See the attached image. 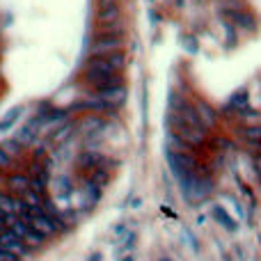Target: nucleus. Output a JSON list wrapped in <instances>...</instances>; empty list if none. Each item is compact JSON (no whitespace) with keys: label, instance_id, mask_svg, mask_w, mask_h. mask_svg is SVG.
I'll list each match as a JSON object with an SVG mask.
<instances>
[{"label":"nucleus","instance_id":"20e7f679","mask_svg":"<svg viewBox=\"0 0 261 261\" xmlns=\"http://www.w3.org/2000/svg\"><path fill=\"white\" fill-rule=\"evenodd\" d=\"M117 50H122V39L117 37V32H101V37H96V41L92 44V58L113 55Z\"/></svg>","mask_w":261,"mask_h":261},{"label":"nucleus","instance_id":"1a4fd4ad","mask_svg":"<svg viewBox=\"0 0 261 261\" xmlns=\"http://www.w3.org/2000/svg\"><path fill=\"white\" fill-rule=\"evenodd\" d=\"M213 216H216V220H220L222 225H225V229H231V231L236 229V222H234V218H229V213H225V208H220V206H213Z\"/></svg>","mask_w":261,"mask_h":261},{"label":"nucleus","instance_id":"f8f14e48","mask_svg":"<svg viewBox=\"0 0 261 261\" xmlns=\"http://www.w3.org/2000/svg\"><path fill=\"white\" fill-rule=\"evenodd\" d=\"M254 170H257V174H259V179H261V153L254 156Z\"/></svg>","mask_w":261,"mask_h":261},{"label":"nucleus","instance_id":"f257e3e1","mask_svg":"<svg viewBox=\"0 0 261 261\" xmlns=\"http://www.w3.org/2000/svg\"><path fill=\"white\" fill-rule=\"evenodd\" d=\"M170 130L179 147H197L206 138V128L199 122L195 106L186 103V101H172Z\"/></svg>","mask_w":261,"mask_h":261},{"label":"nucleus","instance_id":"ddd939ff","mask_svg":"<svg viewBox=\"0 0 261 261\" xmlns=\"http://www.w3.org/2000/svg\"><path fill=\"white\" fill-rule=\"evenodd\" d=\"M163 261H167V259H163Z\"/></svg>","mask_w":261,"mask_h":261},{"label":"nucleus","instance_id":"423d86ee","mask_svg":"<svg viewBox=\"0 0 261 261\" xmlns=\"http://www.w3.org/2000/svg\"><path fill=\"white\" fill-rule=\"evenodd\" d=\"M243 140L248 147L261 149V126H245L243 128Z\"/></svg>","mask_w":261,"mask_h":261},{"label":"nucleus","instance_id":"9b49d317","mask_svg":"<svg viewBox=\"0 0 261 261\" xmlns=\"http://www.w3.org/2000/svg\"><path fill=\"white\" fill-rule=\"evenodd\" d=\"M110 7H119L117 0H99V9H110Z\"/></svg>","mask_w":261,"mask_h":261},{"label":"nucleus","instance_id":"7ed1b4c3","mask_svg":"<svg viewBox=\"0 0 261 261\" xmlns=\"http://www.w3.org/2000/svg\"><path fill=\"white\" fill-rule=\"evenodd\" d=\"M167 165H170L172 174L179 179L181 186H188L193 184L195 179H199V172H197V161H195L190 153L179 151V149H170L167 151Z\"/></svg>","mask_w":261,"mask_h":261},{"label":"nucleus","instance_id":"9d476101","mask_svg":"<svg viewBox=\"0 0 261 261\" xmlns=\"http://www.w3.org/2000/svg\"><path fill=\"white\" fill-rule=\"evenodd\" d=\"M12 163V153L7 151V147H0V167L9 165Z\"/></svg>","mask_w":261,"mask_h":261},{"label":"nucleus","instance_id":"f03ea898","mask_svg":"<svg viewBox=\"0 0 261 261\" xmlns=\"http://www.w3.org/2000/svg\"><path fill=\"white\" fill-rule=\"evenodd\" d=\"M124 67L122 50L113 55H101V58H90L85 69V81L94 92L106 90V87L119 85V69Z\"/></svg>","mask_w":261,"mask_h":261},{"label":"nucleus","instance_id":"39448f33","mask_svg":"<svg viewBox=\"0 0 261 261\" xmlns=\"http://www.w3.org/2000/svg\"><path fill=\"white\" fill-rule=\"evenodd\" d=\"M0 248H3V250H9V252H14L16 257L25 254V243H23V241L18 239V236L14 234L12 229L0 231Z\"/></svg>","mask_w":261,"mask_h":261},{"label":"nucleus","instance_id":"6e6552de","mask_svg":"<svg viewBox=\"0 0 261 261\" xmlns=\"http://www.w3.org/2000/svg\"><path fill=\"white\" fill-rule=\"evenodd\" d=\"M9 188L23 195L28 188H30V176L28 174H12L9 176Z\"/></svg>","mask_w":261,"mask_h":261},{"label":"nucleus","instance_id":"0eeeda50","mask_svg":"<svg viewBox=\"0 0 261 261\" xmlns=\"http://www.w3.org/2000/svg\"><path fill=\"white\" fill-rule=\"evenodd\" d=\"M195 110H197V117H199V122L204 124V128H208V126H213V124H216V113H213L206 103H202V101H199V103L195 106Z\"/></svg>","mask_w":261,"mask_h":261}]
</instances>
